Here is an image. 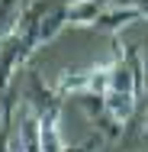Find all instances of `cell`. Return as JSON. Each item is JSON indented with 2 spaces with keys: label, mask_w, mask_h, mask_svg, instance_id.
I'll return each instance as SVG.
<instances>
[{
  "label": "cell",
  "mask_w": 148,
  "mask_h": 152,
  "mask_svg": "<svg viewBox=\"0 0 148 152\" xmlns=\"http://www.w3.org/2000/svg\"><path fill=\"white\" fill-rule=\"evenodd\" d=\"M64 152H90V146H64Z\"/></svg>",
  "instance_id": "7"
},
{
  "label": "cell",
  "mask_w": 148,
  "mask_h": 152,
  "mask_svg": "<svg viewBox=\"0 0 148 152\" xmlns=\"http://www.w3.org/2000/svg\"><path fill=\"white\" fill-rule=\"evenodd\" d=\"M145 123H148V120H145Z\"/></svg>",
  "instance_id": "8"
},
{
  "label": "cell",
  "mask_w": 148,
  "mask_h": 152,
  "mask_svg": "<svg viewBox=\"0 0 148 152\" xmlns=\"http://www.w3.org/2000/svg\"><path fill=\"white\" fill-rule=\"evenodd\" d=\"M139 20H145L139 7H126V3H110V7H106V10H103V13L97 16L93 29H100V32H113V36H116L119 29H126V26H132V23H139Z\"/></svg>",
  "instance_id": "3"
},
{
  "label": "cell",
  "mask_w": 148,
  "mask_h": 152,
  "mask_svg": "<svg viewBox=\"0 0 148 152\" xmlns=\"http://www.w3.org/2000/svg\"><path fill=\"white\" fill-rule=\"evenodd\" d=\"M39 149L42 152H64L61 139V97L39 107Z\"/></svg>",
  "instance_id": "2"
},
{
  "label": "cell",
  "mask_w": 148,
  "mask_h": 152,
  "mask_svg": "<svg viewBox=\"0 0 148 152\" xmlns=\"http://www.w3.org/2000/svg\"><path fill=\"white\" fill-rule=\"evenodd\" d=\"M113 61H116V52H113L110 61H100V65H90V68L61 71L58 84H55V94H58V97H71V94H74V97H81V94H106Z\"/></svg>",
  "instance_id": "1"
},
{
  "label": "cell",
  "mask_w": 148,
  "mask_h": 152,
  "mask_svg": "<svg viewBox=\"0 0 148 152\" xmlns=\"http://www.w3.org/2000/svg\"><path fill=\"white\" fill-rule=\"evenodd\" d=\"M64 10H68V26H74V29H93V23L106 10V3L103 0H71Z\"/></svg>",
  "instance_id": "4"
},
{
  "label": "cell",
  "mask_w": 148,
  "mask_h": 152,
  "mask_svg": "<svg viewBox=\"0 0 148 152\" xmlns=\"http://www.w3.org/2000/svg\"><path fill=\"white\" fill-rule=\"evenodd\" d=\"M64 26H68V10H64V7H48V10L42 13L39 26H35V39H39V45L52 42Z\"/></svg>",
  "instance_id": "5"
},
{
  "label": "cell",
  "mask_w": 148,
  "mask_h": 152,
  "mask_svg": "<svg viewBox=\"0 0 148 152\" xmlns=\"http://www.w3.org/2000/svg\"><path fill=\"white\" fill-rule=\"evenodd\" d=\"M32 0H0V39L13 36L19 29V20Z\"/></svg>",
  "instance_id": "6"
}]
</instances>
